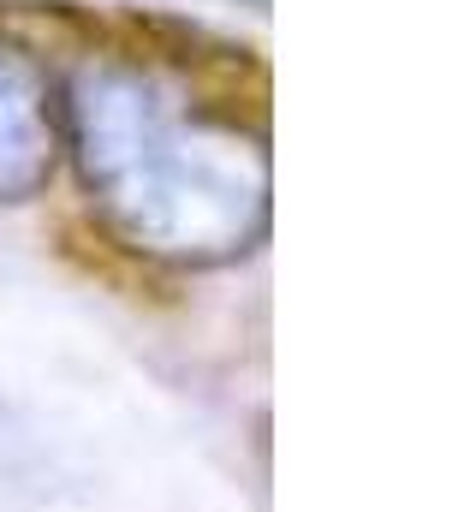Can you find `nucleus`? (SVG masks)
I'll return each instance as SVG.
<instances>
[{"label": "nucleus", "mask_w": 476, "mask_h": 512, "mask_svg": "<svg viewBox=\"0 0 476 512\" xmlns=\"http://www.w3.org/2000/svg\"><path fill=\"white\" fill-rule=\"evenodd\" d=\"M60 131L72 137L96 209L131 251L215 268L268 227L262 131L179 96L149 60H84L66 84Z\"/></svg>", "instance_id": "1"}, {"label": "nucleus", "mask_w": 476, "mask_h": 512, "mask_svg": "<svg viewBox=\"0 0 476 512\" xmlns=\"http://www.w3.org/2000/svg\"><path fill=\"white\" fill-rule=\"evenodd\" d=\"M54 161H60V102L48 66L0 36V203L42 197Z\"/></svg>", "instance_id": "2"}]
</instances>
